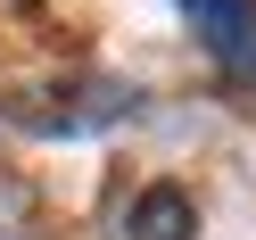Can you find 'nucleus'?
Segmentation results:
<instances>
[{"instance_id":"1","label":"nucleus","mask_w":256,"mask_h":240,"mask_svg":"<svg viewBox=\"0 0 256 240\" xmlns=\"http://www.w3.org/2000/svg\"><path fill=\"white\" fill-rule=\"evenodd\" d=\"M182 9L198 25L206 58H215V75L256 100V0H182Z\"/></svg>"},{"instance_id":"2","label":"nucleus","mask_w":256,"mask_h":240,"mask_svg":"<svg viewBox=\"0 0 256 240\" xmlns=\"http://www.w3.org/2000/svg\"><path fill=\"white\" fill-rule=\"evenodd\" d=\"M124 232H132V240H198V207H190L182 190L157 182V190H140V199H132Z\"/></svg>"}]
</instances>
